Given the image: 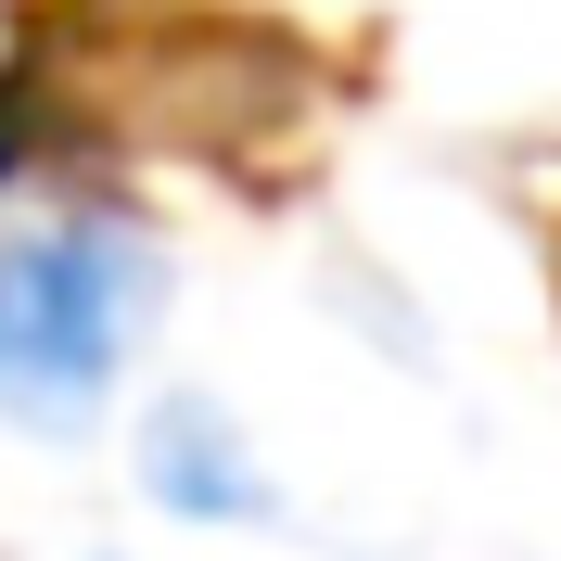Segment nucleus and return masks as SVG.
I'll return each instance as SVG.
<instances>
[{
    "label": "nucleus",
    "mask_w": 561,
    "mask_h": 561,
    "mask_svg": "<svg viewBox=\"0 0 561 561\" xmlns=\"http://www.w3.org/2000/svg\"><path fill=\"white\" fill-rule=\"evenodd\" d=\"M167 307V255L128 217H38L0 230V421L26 434H90L128 345Z\"/></svg>",
    "instance_id": "obj_1"
},
{
    "label": "nucleus",
    "mask_w": 561,
    "mask_h": 561,
    "mask_svg": "<svg viewBox=\"0 0 561 561\" xmlns=\"http://www.w3.org/2000/svg\"><path fill=\"white\" fill-rule=\"evenodd\" d=\"M140 485H153V511H192V524H255L268 511V472L243 459L217 396H167L140 421Z\"/></svg>",
    "instance_id": "obj_2"
}]
</instances>
